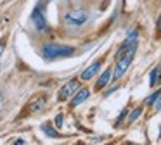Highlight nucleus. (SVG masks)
I'll list each match as a JSON object with an SVG mask.
<instances>
[{
  "mask_svg": "<svg viewBox=\"0 0 161 145\" xmlns=\"http://www.w3.org/2000/svg\"><path fill=\"white\" fill-rule=\"evenodd\" d=\"M135 50H137V43H132V45H123V48L119 50V54H118V62H116L114 74H113V78H114V79L121 78V76L126 72L128 66L132 64V61H133Z\"/></svg>",
  "mask_w": 161,
  "mask_h": 145,
  "instance_id": "nucleus-1",
  "label": "nucleus"
},
{
  "mask_svg": "<svg viewBox=\"0 0 161 145\" xmlns=\"http://www.w3.org/2000/svg\"><path fill=\"white\" fill-rule=\"evenodd\" d=\"M43 57L45 59H61V57H68V55L75 54L73 47H68V45H59V43H47L42 50Z\"/></svg>",
  "mask_w": 161,
  "mask_h": 145,
  "instance_id": "nucleus-2",
  "label": "nucleus"
},
{
  "mask_svg": "<svg viewBox=\"0 0 161 145\" xmlns=\"http://www.w3.org/2000/svg\"><path fill=\"white\" fill-rule=\"evenodd\" d=\"M64 21H66L68 26L78 28V26H83L88 21V14L85 12V10H69V12H66V16H64Z\"/></svg>",
  "mask_w": 161,
  "mask_h": 145,
  "instance_id": "nucleus-3",
  "label": "nucleus"
},
{
  "mask_svg": "<svg viewBox=\"0 0 161 145\" xmlns=\"http://www.w3.org/2000/svg\"><path fill=\"white\" fill-rule=\"evenodd\" d=\"M43 9H40V7H36L35 10H33V14H31V21L35 23V26H36V30H40V31H47V21H45V16H43Z\"/></svg>",
  "mask_w": 161,
  "mask_h": 145,
  "instance_id": "nucleus-4",
  "label": "nucleus"
},
{
  "mask_svg": "<svg viewBox=\"0 0 161 145\" xmlns=\"http://www.w3.org/2000/svg\"><path fill=\"white\" fill-rule=\"evenodd\" d=\"M78 86H80L78 85V79H71L69 83H66V85L59 90V100H68L78 90Z\"/></svg>",
  "mask_w": 161,
  "mask_h": 145,
  "instance_id": "nucleus-5",
  "label": "nucleus"
},
{
  "mask_svg": "<svg viewBox=\"0 0 161 145\" xmlns=\"http://www.w3.org/2000/svg\"><path fill=\"white\" fill-rule=\"evenodd\" d=\"M99 69H101V62H94V64L88 66V67L81 72V79H85V81H87V79H90L94 74H97Z\"/></svg>",
  "mask_w": 161,
  "mask_h": 145,
  "instance_id": "nucleus-6",
  "label": "nucleus"
},
{
  "mask_svg": "<svg viewBox=\"0 0 161 145\" xmlns=\"http://www.w3.org/2000/svg\"><path fill=\"white\" fill-rule=\"evenodd\" d=\"M88 95H90V92H88L87 88H81V90H78L76 92V95H75V99H73V105L76 107V105H80L81 102H85V100L88 99Z\"/></svg>",
  "mask_w": 161,
  "mask_h": 145,
  "instance_id": "nucleus-7",
  "label": "nucleus"
},
{
  "mask_svg": "<svg viewBox=\"0 0 161 145\" xmlns=\"http://www.w3.org/2000/svg\"><path fill=\"white\" fill-rule=\"evenodd\" d=\"M113 78V69H106L104 72L101 74V78H99V81H97V90H102L106 85L109 83V79Z\"/></svg>",
  "mask_w": 161,
  "mask_h": 145,
  "instance_id": "nucleus-8",
  "label": "nucleus"
},
{
  "mask_svg": "<svg viewBox=\"0 0 161 145\" xmlns=\"http://www.w3.org/2000/svg\"><path fill=\"white\" fill-rule=\"evenodd\" d=\"M159 83V67H154L151 71V76H149V85L151 86H156Z\"/></svg>",
  "mask_w": 161,
  "mask_h": 145,
  "instance_id": "nucleus-9",
  "label": "nucleus"
},
{
  "mask_svg": "<svg viewBox=\"0 0 161 145\" xmlns=\"http://www.w3.org/2000/svg\"><path fill=\"white\" fill-rule=\"evenodd\" d=\"M43 107H45V97H40V99H36L35 104H31V112H38V110H42Z\"/></svg>",
  "mask_w": 161,
  "mask_h": 145,
  "instance_id": "nucleus-10",
  "label": "nucleus"
},
{
  "mask_svg": "<svg viewBox=\"0 0 161 145\" xmlns=\"http://www.w3.org/2000/svg\"><path fill=\"white\" fill-rule=\"evenodd\" d=\"M42 130H43V133H45L47 137H50V138H56V137H59V133H57L56 130H52V128H50L49 124H43V126H42Z\"/></svg>",
  "mask_w": 161,
  "mask_h": 145,
  "instance_id": "nucleus-11",
  "label": "nucleus"
},
{
  "mask_svg": "<svg viewBox=\"0 0 161 145\" xmlns=\"http://www.w3.org/2000/svg\"><path fill=\"white\" fill-rule=\"evenodd\" d=\"M159 95H161V92H159V90H158L156 93H153V95H151V97H147L146 104H147V105H151V104H154V102H156V100H158V97H159Z\"/></svg>",
  "mask_w": 161,
  "mask_h": 145,
  "instance_id": "nucleus-12",
  "label": "nucleus"
},
{
  "mask_svg": "<svg viewBox=\"0 0 161 145\" xmlns=\"http://www.w3.org/2000/svg\"><path fill=\"white\" fill-rule=\"evenodd\" d=\"M140 112H142V109H140V107H137V109H135V110H133V112H132V116H130V121H135L137 117L140 116Z\"/></svg>",
  "mask_w": 161,
  "mask_h": 145,
  "instance_id": "nucleus-13",
  "label": "nucleus"
},
{
  "mask_svg": "<svg viewBox=\"0 0 161 145\" xmlns=\"http://www.w3.org/2000/svg\"><path fill=\"white\" fill-rule=\"evenodd\" d=\"M56 124H57V126H61V124H63V114H59V116L56 117Z\"/></svg>",
  "mask_w": 161,
  "mask_h": 145,
  "instance_id": "nucleus-14",
  "label": "nucleus"
},
{
  "mask_svg": "<svg viewBox=\"0 0 161 145\" xmlns=\"http://www.w3.org/2000/svg\"><path fill=\"white\" fill-rule=\"evenodd\" d=\"M154 104H156V109H158V110H161V95L158 97V100H156Z\"/></svg>",
  "mask_w": 161,
  "mask_h": 145,
  "instance_id": "nucleus-15",
  "label": "nucleus"
},
{
  "mask_svg": "<svg viewBox=\"0 0 161 145\" xmlns=\"http://www.w3.org/2000/svg\"><path fill=\"white\" fill-rule=\"evenodd\" d=\"M2 104H4V93H2V88H0V109H2Z\"/></svg>",
  "mask_w": 161,
  "mask_h": 145,
  "instance_id": "nucleus-16",
  "label": "nucleus"
},
{
  "mask_svg": "<svg viewBox=\"0 0 161 145\" xmlns=\"http://www.w3.org/2000/svg\"><path fill=\"white\" fill-rule=\"evenodd\" d=\"M156 28H158V30H159V31H161V16H159V17H158V23H156Z\"/></svg>",
  "mask_w": 161,
  "mask_h": 145,
  "instance_id": "nucleus-17",
  "label": "nucleus"
},
{
  "mask_svg": "<svg viewBox=\"0 0 161 145\" xmlns=\"http://www.w3.org/2000/svg\"><path fill=\"white\" fill-rule=\"evenodd\" d=\"M4 48H5V43H4V41H0V55H2V52H4Z\"/></svg>",
  "mask_w": 161,
  "mask_h": 145,
  "instance_id": "nucleus-18",
  "label": "nucleus"
},
{
  "mask_svg": "<svg viewBox=\"0 0 161 145\" xmlns=\"http://www.w3.org/2000/svg\"><path fill=\"white\" fill-rule=\"evenodd\" d=\"M159 81H161V66H159Z\"/></svg>",
  "mask_w": 161,
  "mask_h": 145,
  "instance_id": "nucleus-19",
  "label": "nucleus"
}]
</instances>
